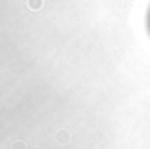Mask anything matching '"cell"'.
Listing matches in <instances>:
<instances>
[{
    "instance_id": "cell-1",
    "label": "cell",
    "mask_w": 150,
    "mask_h": 149,
    "mask_svg": "<svg viewBox=\"0 0 150 149\" xmlns=\"http://www.w3.org/2000/svg\"><path fill=\"white\" fill-rule=\"evenodd\" d=\"M44 6V0H29V8L30 10H40Z\"/></svg>"
}]
</instances>
